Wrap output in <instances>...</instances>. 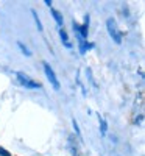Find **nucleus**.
Returning a JSON list of instances; mask_svg holds the SVG:
<instances>
[{"instance_id": "nucleus-1", "label": "nucleus", "mask_w": 145, "mask_h": 156, "mask_svg": "<svg viewBox=\"0 0 145 156\" xmlns=\"http://www.w3.org/2000/svg\"><path fill=\"white\" fill-rule=\"evenodd\" d=\"M106 28H108L109 36L112 37V41H114L115 44H120V42H122V33L118 31L117 23H115L114 19H108V20H106Z\"/></svg>"}, {"instance_id": "nucleus-2", "label": "nucleus", "mask_w": 145, "mask_h": 156, "mask_svg": "<svg viewBox=\"0 0 145 156\" xmlns=\"http://www.w3.org/2000/svg\"><path fill=\"white\" fill-rule=\"evenodd\" d=\"M16 76H17V81H19L22 86H25L27 89H37V87H41V84H39L37 81L31 80V78H30L28 75H25L23 72H17Z\"/></svg>"}, {"instance_id": "nucleus-3", "label": "nucleus", "mask_w": 145, "mask_h": 156, "mask_svg": "<svg viewBox=\"0 0 145 156\" xmlns=\"http://www.w3.org/2000/svg\"><path fill=\"white\" fill-rule=\"evenodd\" d=\"M44 66V70H45V75H47V78H48V81H50V84L53 86V89L55 90H59V81H58V78H56V75H55V72H53V69H51L50 66H48V62H44L42 64Z\"/></svg>"}, {"instance_id": "nucleus-4", "label": "nucleus", "mask_w": 145, "mask_h": 156, "mask_svg": "<svg viewBox=\"0 0 145 156\" xmlns=\"http://www.w3.org/2000/svg\"><path fill=\"white\" fill-rule=\"evenodd\" d=\"M69 145H70V150H72V154L73 156H81L80 147H78V144H76V137L73 134L69 137Z\"/></svg>"}, {"instance_id": "nucleus-5", "label": "nucleus", "mask_w": 145, "mask_h": 156, "mask_svg": "<svg viewBox=\"0 0 145 156\" xmlns=\"http://www.w3.org/2000/svg\"><path fill=\"white\" fill-rule=\"evenodd\" d=\"M59 36H61V39H62V44L67 47V48H72V44H70V41H69V37H67V33H65L62 28L59 30Z\"/></svg>"}, {"instance_id": "nucleus-6", "label": "nucleus", "mask_w": 145, "mask_h": 156, "mask_svg": "<svg viewBox=\"0 0 145 156\" xmlns=\"http://www.w3.org/2000/svg\"><path fill=\"white\" fill-rule=\"evenodd\" d=\"M98 122H100V131H101V134H106V128H108V125H106V120H104V117L100 115V114H98Z\"/></svg>"}, {"instance_id": "nucleus-7", "label": "nucleus", "mask_w": 145, "mask_h": 156, "mask_svg": "<svg viewBox=\"0 0 145 156\" xmlns=\"http://www.w3.org/2000/svg\"><path fill=\"white\" fill-rule=\"evenodd\" d=\"M51 14H53V17H55V20H56V23L59 25V27H62V16H61V12L58 11V9H51Z\"/></svg>"}, {"instance_id": "nucleus-8", "label": "nucleus", "mask_w": 145, "mask_h": 156, "mask_svg": "<svg viewBox=\"0 0 145 156\" xmlns=\"http://www.w3.org/2000/svg\"><path fill=\"white\" fill-rule=\"evenodd\" d=\"M31 14L34 16V20H36V25H37V30H39V31H42V23H41V20H39V17H37V14H36V11H34V9H31Z\"/></svg>"}, {"instance_id": "nucleus-9", "label": "nucleus", "mask_w": 145, "mask_h": 156, "mask_svg": "<svg viewBox=\"0 0 145 156\" xmlns=\"http://www.w3.org/2000/svg\"><path fill=\"white\" fill-rule=\"evenodd\" d=\"M17 45H19V47H20V50L23 51V55H27V56H30V55H31V51H30V50H28L27 47H25V45H23L22 42H17Z\"/></svg>"}, {"instance_id": "nucleus-10", "label": "nucleus", "mask_w": 145, "mask_h": 156, "mask_svg": "<svg viewBox=\"0 0 145 156\" xmlns=\"http://www.w3.org/2000/svg\"><path fill=\"white\" fill-rule=\"evenodd\" d=\"M0 156H11V153L8 150H5L3 147H0Z\"/></svg>"}]
</instances>
